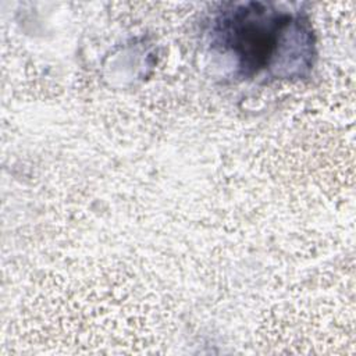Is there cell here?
<instances>
[{"label":"cell","instance_id":"obj_1","mask_svg":"<svg viewBox=\"0 0 356 356\" xmlns=\"http://www.w3.org/2000/svg\"><path fill=\"white\" fill-rule=\"evenodd\" d=\"M211 35L214 44L249 79L298 78L313 64L314 40L309 21L271 4H229L216 18Z\"/></svg>","mask_w":356,"mask_h":356}]
</instances>
